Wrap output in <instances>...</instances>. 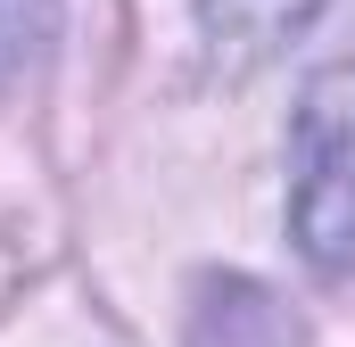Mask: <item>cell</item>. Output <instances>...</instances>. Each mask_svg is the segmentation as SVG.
<instances>
[{
    "label": "cell",
    "mask_w": 355,
    "mask_h": 347,
    "mask_svg": "<svg viewBox=\"0 0 355 347\" xmlns=\"http://www.w3.org/2000/svg\"><path fill=\"white\" fill-rule=\"evenodd\" d=\"M190 347H297V331L257 281H207L190 314Z\"/></svg>",
    "instance_id": "3"
},
{
    "label": "cell",
    "mask_w": 355,
    "mask_h": 347,
    "mask_svg": "<svg viewBox=\"0 0 355 347\" xmlns=\"http://www.w3.org/2000/svg\"><path fill=\"white\" fill-rule=\"evenodd\" d=\"M289 240L322 273H355V58L322 67L289 124Z\"/></svg>",
    "instance_id": "1"
},
{
    "label": "cell",
    "mask_w": 355,
    "mask_h": 347,
    "mask_svg": "<svg viewBox=\"0 0 355 347\" xmlns=\"http://www.w3.org/2000/svg\"><path fill=\"white\" fill-rule=\"evenodd\" d=\"M314 17H322V0H198V25H207L215 58H232V67L272 58V50L297 42Z\"/></svg>",
    "instance_id": "2"
},
{
    "label": "cell",
    "mask_w": 355,
    "mask_h": 347,
    "mask_svg": "<svg viewBox=\"0 0 355 347\" xmlns=\"http://www.w3.org/2000/svg\"><path fill=\"white\" fill-rule=\"evenodd\" d=\"M50 25H58V0H0V83L42 58Z\"/></svg>",
    "instance_id": "4"
}]
</instances>
